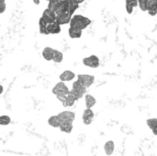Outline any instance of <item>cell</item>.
<instances>
[{
	"instance_id": "obj_21",
	"label": "cell",
	"mask_w": 157,
	"mask_h": 156,
	"mask_svg": "<svg viewBox=\"0 0 157 156\" xmlns=\"http://www.w3.org/2000/svg\"><path fill=\"white\" fill-rule=\"evenodd\" d=\"M48 123L50 126L53 127V128H59L60 126V122H59V120L57 118V115L56 116H52L49 118L48 120Z\"/></svg>"
},
{
	"instance_id": "obj_26",
	"label": "cell",
	"mask_w": 157,
	"mask_h": 156,
	"mask_svg": "<svg viewBox=\"0 0 157 156\" xmlns=\"http://www.w3.org/2000/svg\"><path fill=\"white\" fill-rule=\"evenodd\" d=\"M126 5L134 8L135 6H138V1L137 0H126Z\"/></svg>"
},
{
	"instance_id": "obj_32",
	"label": "cell",
	"mask_w": 157,
	"mask_h": 156,
	"mask_svg": "<svg viewBox=\"0 0 157 156\" xmlns=\"http://www.w3.org/2000/svg\"><path fill=\"white\" fill-rule=\"evenodd\" d=\"M3 90H4V87H3V86H1V85H0V95L3 93Z\"/></svg>"
},
{
	"instance_id": "obj_30",
	"label": "cell",
	"mask_w": 157,
	"mask_h": 156,
	"mask_svg": "<svg viewBox=\"0 0 157 156\" xmlns=\"http://www.w3.org/2000/svg\"><path fill=\"white\" fill-rule=\"evenodd\" d=\"M72 1H74L75 3H76V4H78V5H79L80 3H83L85 0H72Z\"/></svg>"
},
{
	"instance_id": "obj_3",
	"label": "cell",
	"mask_w": 157,
	"mask_h": 156,
	"mask_svg": "<svg viewBox=\"0 0 157 156\" xmlns=\"http://www.w3.org/2000/svg\"><path fill=\"white\" fill-rule=\"evenodd\" d=\"M57 118L59 120L60 124H63V123L73 124L75 119V114L72 111H62L57 115Z\"/></svg>"
},
{
	"instance_id": "obj_8",
	"label": "cell",
	"mask_w": 157,
	"mask_h": 156,
	"mask_svg": "<svg viewBox=\"0 0 157 156\" xmlns=\"http://www.w3.org/2000/svg\"><path fill=\"white\" fill-rule=\"evenodd\" d=\"M55 17H56V14L48 8L43 11V14L41 16V18L46 22V24H51L55 22Z\"/></svg>"
},
{
	"instance_id": "obj_27",
	"label": "cell",
	"mask_w": 157,
	"mask_h": 156,
	"mask_svg": "<svg viewBox=\"0 0 157 156\" xmlns=\"http://www.w3.org/2000/svg\"><path fill=\"white\" fill-rule=\"evenodd\" d=\"M40 34H43V35H49V32H48L46 27L40 28Z\"/></svg>"
},
{
	"instance_id": "obj_7",
	"label": "cell",
	"mask_w": 157,
	"mask_h": 156,
	"mask_svg": "<svg viewBox=\"0 0 157 156\" xmlns=\"http://www.w3.org/2000/svg\"><path fill=\"white\" fill-rule=\"evenodd\" d=\"M83 63L87 66V67H91V68H98L99 66V59L98 56L96 55H91L89 57L84 58L83 59Z\"/></svg>"
},
{
	"instance_id": "obj_14",
	"label": "cell",
	"mask_w": 157,
	"mask_h": 156,
	"mask_svg": "<svg viewBox=\"0 0 157 156\" xmlns=\"http://www.w3.org/2000/svg\"><path fill=\"white\" fill-rule=\"evenodd\" d=\"M53 52H54V49H52L51 47H46V48H44V50L42 51V56L46 61H52Z\"/></svg>"
},
{
	"instance_id": "obj_33",
	"label": "cell",
	"mask_w": 157,
	"mask_h": 156,
	"mask_svg": "<svg viewBox=\"0 0 157 156\" xmlns=\"http://www.w3.org/2000/svg\"><path fill=\"white\" fill-rule=\"evenodd\" d=\"M33 2H34L36 5H39V4H40V0H33Z\"/></svg>"
},
{
	"instance_id": "obj_4",
	"label": "cell",
	"mask_w": 157,
	"mask_h": 156,
	"mask_svg": "<svg viewBox=\"0 0 157 156\" xmlns=\"http://www.w3.org/2000/svg\"><path fill=\"white\" fill-rule=\"evenodd\" d=\"M69 91L70 90H69L68 86L63 82H59L52 88V93L56 96V97L67 96V94L69 93Z\"/></svg>"
},
{
	"instance_id": "obj_11",
	"label": "cell",
	"mask_w": 157,
	"mask_h": 156,
	"mask_svg": "<svg viewBox=\"0 0 157 156\" xmlns=\"http://www.w3.org/2000/svg\"><path fill=\"white\" fill-rule=\"evenodd\" d=\"M46 29H47L49 34H58L61 32V26L59 24H57L56 22L47 24Z\"/></svg>"
},
{
	"instance_id": "obj_29",
	"label": "cell",
	"mask_w": 157,
	"mask_h": 156,
	"mask_svg": "<svg viewBox=\"0 0 157 156\" xmlns=\"http://www.w3.org/2000/svg\"><path fill=\"white\" fill-rule=\"evenodd\" d=\"M126 10H127V12H128L129 14H132V11H133V7H132V6H130L126 5Z\"/></svg>"
},
{
	"instance_id": "obj_5",
	"label": "cell",
	"mask_w": 157,
	"mask_h": 156,
	"mask_svg": "<svg viewBox=\"0 0 157 156\" xmlns=\"http://www.w3.org/2000/svg\"><path fill=\"white\" fill-rule=\"evenodd\" d=\"M77 80L87 89L95 82V76L91 74H77Z\"/></svg>"
},
{
	"instance_id": "obj_23",
	"label": "cell",
	"mask_w": 157,
	"mask_h": 156,
	"mask_svg": "<svg viewBox=\"0 0 157 156\" xmlns=\"http://www.w3.org/2000/svg\"><path fill=\"white\" fill-rule=\"evenodd\" d=\"M79 7V5L75 3L74 1H69L68 2V12L70 13V15H74V13L75 12V10Z\"/></svg>"
},
{
	"instance_id": "obj_31",
	"label": "cell",
	"mask_w": 157,
	"mask_h": 156,
	"mask_svg": "<svg viewBox=\"0 0 157 156\" xmlns=\"http://www.w3.org/2000/svg\"><path fill=\"white\" fill-rule=\"evenodd\" d=\"M60 3H68L69 1H71V0H58Z\"/></svg>"
},
{
	"instance_id": "obj_19",
	"label": "cell",
	"mask_w": 157,
	"mask_h": 156,
	"mask_svg": "<svg viewBox=\"0 0 157 156\" xmlns=\"http://www.w3.org/2000/svg\"><path fill=\"white\" fill-rule=\"evenodd\" d=\"M146 123H147L148 127L153 131L154 134H155V135H157V131H156L157 120L156 119H148V120H146Z\"/></svg>"
},
{
	"instance_id": "obj_25",
	"label": "cell",
	"mask_w": 157,
	"mask_h": 156,
	"mask_svg": "<svg viewBox=\"0 0 157 156\" xmlns=\"http://www.w3.org/2000/svg\"><path fill=\"white\" fill-rule=\"evenodd\" d=\"M138 1V6L143 11H147V6L150 0H137Z\"/></svg>"
},
{
	"instance_id": "obj_1",
	"label": "cell",
	"mask_w": 157,
	"mask_h": 156,
	"mask_svg": "<svg viewBox=\"0 0 157 156\" xmlns=\"http://www.w3.org/2000/svg\"><path fill=\"white\" fill-rule=\"evenodd\" d=\"M91 23V20L88 17H86L82 15H75L71 17V20L69 22L70 27L75 28L78 29H85L87 26H89Z\"/></svg>"
},
{
	"instance_id": "obj_10",
	"label": "cell",
	"mask_w": 157,
	"mask_h": 156,
	"mask_svg": "<svg viewBox=\"0 0 157 156\" xmlns=\"http://www.w3.org/2000/svg\"><path fill=\"white\" fill-rule=\"evenodd\" d=\"M75 78V74L69 70H66L60 74V80L61 82H63V83L66 81H72Z\"/></svg>"
},
{
	"instance_id": "obj_24",
	"label": "cell",
	"mask_w": 157,
	"mask_h": 156,
	"mask_svg": "<svg viewBox=\"0 0 157 156\" xmlns=\"http://www.w3.org/2000/svg\"><path fill=\"white\" fill-rule=\"evenodd\" d=\"M11 121V119L10 117L6 116V115H3V116H0V125L2 126H6L10 123Z\"/></svg>"
},
{
	"instance_id": "obj_20",
	"label": "cell",
	"mask_w": 157,
	"mask_h": 156,
	"mask_svg": "<svg viewBox=\"0 0 157 156\" xmlns=\"http://www.w3.org/2000/svg\"><path fill=\"white\" fill-rule=\"evenodd\" d=\"M59 6H60V2L58 0H51V1H49L48 9H50L51 11L56 13V11L58 10Z\"/></svg>"
},
{
	"instance_id": "obj_2",
	"label": "cell",
	"mask_w": 157,
	"mask_h": 156,
	"mask_svg": "<svg viewBox=\"0 0 157 156\" xmlns=\"http://www.w3.org/2000/svg\"><path fill=\"white\" fill-rule=\"evenodd\" d=\"M83 97H84L83 95H81V94H79V93H77V92H75V90H70L69 93L67 94V96H66L64 101H63L62 104H63V106L65 107V108L72 107V106H74V104H75V101L79 100V99L82 98Z\"/></svg>"
},
{
	"instance_id": "obj_16",
	"label": "cell",
	"mask_w": 157,
	"mask_h": 156,
	"mask_svg": "<svg viewBox=\"0 0 157 156\" xmlns=\"http://www.w3.org/2000/svg\"><path fill=\"white\" fill-rule=\"evenodd\" d=\"M114 149H115V144L113 141H109L104 145V151L107 155H111L114 152Z\"/></svg>"
},
{
	"instance_id": "obj_34",
	"label": "cell",
	"mask_w": 157,
	"mask_h": 156,
	"mask_svg": "<svg viewBox=\"0 0 157 156\" xmlns=\"http://www.w3.org/2000/svg\"><path fill=\"white\" fill-rule=\"evenodd\" d=\"M1 3H5V0H0V4Z\"/></svg>"
},
{
	"instance_id": "obj_13",
	"label": "cell",
	"mask_w": 157,
	"mask_h": 156,
	"mask_svg": "<svg viewBox=\"0 0 157 156\" xmlns=\"http://www.w3.org/2000/svg\"><path fill=\"white\" fill-rule=\"evenodd\" d=\"M148 14L151 16H155L157 13V0H150L147 6Z\"/></svg>"
},
{
	"instance_id": "obj_9",
	"label": "cell",
	"mask_w": 157,
	"mask_h": 156,
	"mask_svg": "<svg viewBox=\"0 0 157 156\" xmlns=\"http://www.w3.org/2000/svg\"><path fill=\"white\" fill-rule=\"evenodd\" d=\"M82 120H83L84 124L90 125L93 122V120H94V112H93V110L91 108H86L84 110Z\"/></svg>"
},
{
	"instance_id": "obj_15",
	"label": "cell",
	"mask_w": 157,
	"mask_h": 156,
	"mask_svg": "<svg viewBox=\"0 0 157 156\" xmlns=\"http://www.w3.org/2000/svg\"><path fill=\"white\" fill-rule=\"evenodd\" d=\"M85 100H86V108H91V109H92V108H93V107L96 105V103H97L96 98H95L93 96L89 95V94H86V96H85Z\"/></svg>"
},
{
	"instance_id": "obj_28",
	"label": "cell",
	"mask_w": 157,
	"mask_h": 156,
	"mask_svg": "<svg viewBox=\"0 0 157 156\" xmlns=\"http://www.w3.org/2000/svg\"><path fill=\"white\" fill-rule=\"evenodd\" d=\"M6 3H1V4H0V14L4 13V12H5V10H6Z\"/></svg>"
},
{
	"instance_id": "obj_6",
	"label": "cell",
	"mask_w": 157,
	"mask_h": 156,
	"mask_svg": "<svg viewBox=\"0 0 157 156\" xmlns=\"http://www.w3.org/2000/svg\"><path fill=\"white\" fill-rule=\"evenodd\" d=\"M72 17L73 16L70 15V13L68 11H66L64 13H62V14H57L56 17H55V22L57 24H59L60 26L65 25V24H68L70 22Z\"/></svg>"
},
{
	"instance_id": "obj_12",
	"label": "cell",
	"mask_w": 157,
	"mask_h": 156,
	"mask_svg": "<svg viewBox=\"0 0 157 156\" xmlns=\"http://www.w3.org/2000/svg\"><path fill=\"white\" fill-rule=\"evenodd\" d=\"M72 90H75V92H77V93H79V94H81V95H85L86 93V91H87V89L78 81V80H76L75 82H74L73 83V89Z\"/></svg>"
},
{
	"instance_id": "obj_17",
	"label": "cell",
	"mask_w": 157,
	"mask_h": 156,
	"mask_svg": "<svg viewBox=\"0 0 157 156\" xmlns=\"http://www.w3.org/2000/svg\"><path fill=\"white\" fill-rule=\"evenodd\" d=\"M68 33H69V36L72 39H79L82 36V30L81 29H75V28H72V27L69 28Z\"/></svg>"
},
{
	"instance_id": "obj_18",
	"label": "cell",
	"mask_w": 157,
	"mask_h": 156,
	"mask_svg": "<svg viewBox=\"0 0 157 156\" xmlns=\"http://www.w3.org/2000/svg\"><path fill=\"white\" fill-rule=\"evenodd\" d=\"M59 129L63 132L71 133L72 131H73V124H71V123H63V124H60Z\"/></svg>"
},
{
	"instance_id": "obj_22",
	"label": "cell",
	"mask_w": 157,
	"mask_h": 156,
	"mask_svg": "<svg viewBox=\"0 0 157 156\" xmlns=\"http://www.w3.org/2000/svg\"><path fill=\"white\" fill-rule=\"evenodd\" d=\"M63 53L58 51V50H54V52H53V58H52V61L59 63H62L63 62Z\"/></svg>"
}]
</instances>
